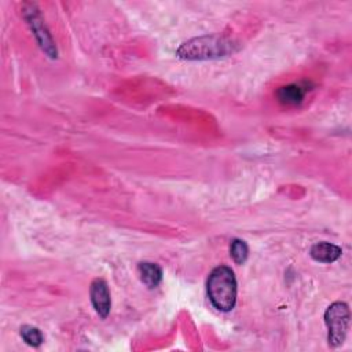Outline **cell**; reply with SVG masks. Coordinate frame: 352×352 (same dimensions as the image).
<instances>
[{"label":"cell","instance_id":"obj_1","mask_svg":"<svg viewBox=\"0 0 352 352\" xmlns=\"http://www.w3.org/2000/svg\"><path fill=\"white\" fill-rule=\"evenodd\" d=\"M234 47L235 44L223 36H201L184 41L176 50V55L187 60L217 59L232 54L235 51Z\"/></svg>","mask_w":352,"mask_h":352},{"label":"cell","instance_id":"obj_2","mask_svg":"<svg viewBox=\"0 0 352 352\" xmlns=\"http://www.w3.org/2000/svg\"><path fill=\"white\" fill-rule=\"evenodd\" d=\"M206 290L216 309L221 312L231 311L236 302V279L234 271L227 265L216 267L209 274Z\"/></svg>","mask_w":352,"mask_h":352},{"label":"cell","instance_id":"obj_3","mask_svg":"<svg viewBox=\"0 0 352 352\" xmlns=\"http://www.w3.org/2000/svg\"><path fill=\"white\" fill-rule=\"evenodd\" d=\"M349 318L351 315L346 302L336 301L327 307L324 312V323L327 326V341L330 346H340L345 341Z\"/></svg>","mask_w":352,"mask_h":352},{"label":"cell","instance_id":"obj_4","mask_svg":"<svg viewBox=\"0 0 352 352\" xmlns=\"http://www.w3.org/2000/svg\"><path fill=\"white\" fill-rule=\"evenodd\" d=\"M22 15L26 19L30 30L33 32V36L37 41V44L40 45V48L43 50V52L55 59L58 56V51H56V45L54 44V40L38 12V8L36 4L33 3H25L22 7Z\"/></svg>","mask_w":352,"mask_h":352},{"label":"cell","instance_id":"obj_5","mask_svg":"<svg viewBox=\"0 0 352 352\" xmlns=\"http://www.w3.org/2000/svg\"><path fill=\"white\" fill-rule=\"evenodd\" d=\"M91 302L100 318L104 319L109 315L110 307H111V298H110V290L106 280L98 278L91 283Z\"/></svg>","mask_w":352,"mask_h":352},{"label":"cell","instance_id":"obj_6","mask_svg":"<svg viewBox=\"0 0 352 352\" xmlns=\"http://www.w3.org/2000/svg\"><path fill=\"white\" fill-rule=\"evenodd\" d=\"M307 82H294L289 85H283L276 91V98L282 104L286 106H296L300 104L308 92Z\"/></svg>","mask_w":352,"mask_h":352},{"label":"cell","instance_id":"obj_7","mask_svg":"<svg viewBox=\"0 0 352 352\" xmlns=\"http://www.w3.org/2000/svg\"><path fill=\"white\" fill-rule=\"evenodd\" d=\"M342 250L330 242H316L309 250V256L318 263H333L340 258Z\"/></svg>","mask_w":352,"mask_h":352},{"label":"cell","instance_id":"obj_8","mask_svg":"<svg viewBox=\"0 0 352 352\" xmlns=\"http://www.w3.org/2000/svg\"><path fill=\"white\" fill-rule=\"evenodd\" d=\"M138 274L140 280L150 289L157 287L162 280V270L155 263H150V261L139 263Z\"/></svg>","mask_w":352,"mask_h":352},{"label":"cell","instance_id":"obj_9","mask_svg":"<svg viewBox=\"0 0 352 352\" xmlns=\"http://www.w3.org/2000/svg\"><path fill=\"white\" fill-rule=\"evenodd\" d=\"M21 337L23 338V341L30 345V346H40L44 341V337L41 334V331L30 324H25L21 327Z\"/></svg>","mask_w":352,"mask_h":352},{"label":"cell","instance_id":"obj_10","mask_svg":"<svg viewBox=\"0 0 352 352\" xmlns=\"http://www.w3.org/2000/svg\"><path fill=\"white\" fill-rule=\"evenodd\" d=\"M230 254L236 264H243L249 254V248L242 239H232L230 246Z\"/></svg>","mask_w":352,"mask_h":352}]
</instances>
